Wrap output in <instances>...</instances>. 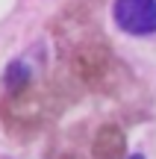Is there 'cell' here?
<instances>
[{
  "instance_id": "1",
  "label": "cell",
  "mask_w": 156,
  "mask_h": 159,
  "mask_svg": "<svg viewBox=\"0 0 156 159\" xmlns=\"http://www.w3.org/2000/svg\"><path fill=\"white\" fill-rule=\"evenodd\" d=\"M112 62H115V59H112L109 47H106L103 41H82L74 50V59H71L74 74L80 77L82 83H88V85L103 83L106 74L112 71Z\"/></svg>"
},
{
  "instance_id": "2",
  "label": "cell",
  "mask_w": 156,
  "mask_h": 159,
  "mask_svg": "<svg viewBox=\"0 0 156 159\" xmlns=\"http://www.w3.org/2000/svg\"><path fill=\"white\" fill-rule=\"evenodd\" d=\"M115 24L130 35L156 33V0H115Z\"/></svg>"
},
{
  "instance_id": "3",
  "label": "cell",
  "mask_w": 156,
  "mask_h": 159,
  "mask_svg": "<svg viewBox=\"0 0 156 159\" xmlns=\"http://www.w3.org/2000/svg\"><path fill=\"white\" fill-rule=\"evenodd\" d=\"M124 150H127V139H124L121 127L115 124H103L94 136V144H91V156L94 159H121Z\"/></svg>"
},
{
  "instance_id": "4",
  "label": "cell",
  "mask_w": 156,
  "mask_h": 159,
  "mask_svg": "<svg viewBox=\"0 0 156 159\" xmlns=\"http://www.w3.org/2000/svg\"><path fill=\"white\" fill-rule=\"evenodd\" d=\"M6 89L9 91H18V89H24V85L29 83V68L24 62H12L9 68H6Z\"/></svg>"
},
{
  "instance_id": "5",
  "label": "cell",
  "mask_w": 156,
  "mask_h": 159,
  "mask_svg": "<svg viewBox=\"0 0 156 159\" xmlns=\"http://www.w3.org/2000/svg\"><path fill=\"white\" fill-rule=\"evenodd\" d=\"M130 159H145V156H141V153H133V156H130Z\"/></svg>"
}]
</instances>
